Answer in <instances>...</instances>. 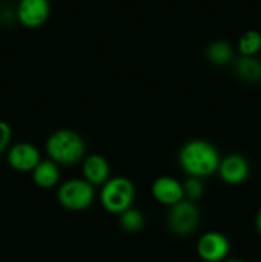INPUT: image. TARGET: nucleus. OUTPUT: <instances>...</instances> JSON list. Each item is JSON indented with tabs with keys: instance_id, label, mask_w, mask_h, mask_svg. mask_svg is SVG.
I'll use <instances>...</instances> for the list:
<instances>
[{
	"instance_id": "1",
	"label": "nucleus",
	"mask_w": 261,
	"mask_h": 262,
	"mask_svg": "<svg viewBox=\"0 0 261 262\" xmlns=\"http://www.w3.org/2000/svg\"><path fill=\"white\" fill-rule=\"evenodd\" d=\"M220 155L209 141L192 140L184 143L178 154V163L188 177L204 179L217 171Z\"/></svg>"
},
{
	"instance_id": "2",
	"label": "nucleus",
	"mask_w": 261,
	"mask_h": 262,
	"mask_svg": "<svg viewBox=\"0 0 261 262\" xmlns=\"http://www.w3.org/2000/svg\"><path fill=\"white\" fill-rule=\"evenodd\" d=\"M49 159L58 165H76L83 159L86 145L79 133L72 129H58L51 133L45 143Z\"/></svg>"
},
{
	"instance_id": "3",
	"label": "nucleus",
	"mask_w": 261,
	"mask_h": 262,
	"mask_svg": "<svg viewBox=\"0 0 261 262\" xmlns=\"http://www.w3.org/2000/svg\"><path fill=\"white\" fill-rule=\"evenodd\" d=\"M100 202L109 214L120 215L132 207L135 201V184L125 177L110 178L104 186H101Z\"/></svg>"
},
{
	"instance_id": "4",
	"label": "nucleus",
	"mask_w": 261,
	"mask_h": 262,
	"mask_svg": "<svg viewBox=\"0 0 261 262\" xmlns=\"http://www.w3.org/2000/svg\"><path fill=\"white\" fill-rule=\"evenodd\" d=\"M95 187L84 179L74 178L61 183L58 188V202L69 211H83L95 201Z\"/></svg>"
},
{
	"instance_id": "5",
	"label": "nucleus",
	"mask_w": 261,
	"mask_h": 262,
	"mask_svg": "<svg viewBox=\"0 0 261 262\" xmlns=\"http://www.w3.org/2000/svg\"><path fill=\"white\" fill-rule=\"evenodd\" d=\"M200 223V211L196 205L188 200H182L169 207L166 224L171 233L179 237H187L197 229Z\"/></svg>"
},
{
	"instance_id": "6",
	"label": "nucleus",
	"mask_w": 261,
	"mask_h": 262,
	"mask_svg": "<svg viewBox=\"0 0 261 262\" xmlns=\"http://www.w3.org/2000/svg\"><path fill=\"white\" fill-rule=\"evenodd\" d=\"M230 245L228 238L220 232H206L199 238L196 245L197 255L206 262H220L229 253Z\"/></svg>"
},
{
	"instance_id": "7",
	"label": "nucleus",
	"mask_w": 261,
	"mask_h": 262,
	"mask_svg": "<svg viewBox=\"0 0 261 262\" xmlns=\"http://www.w3.org/2000/svg\"><path fill=\"white\" fill-rule=\"evenodd\" d=\"M7 161L10 168L19 173L32 171L41 161L40 151L28 142H18L8 150Z\"/></svg>"
},
{
	"instance_id": "8",
	"label": "nucleus",
	"mask_w": 261,
	"mask_h": 262,
	"mask_svg": "<svg viewBox=\"0 0 261 262\" xmlns=\"http://www.w3.org/2000/svg\"><path fill=\"white\" fill-rule=\"evenodd\" d=\"M217 174L224 183L229 186H238L248 178L250 164L242 155L232 154L220 160Z\"/></svg>"
},
{
	"instance_id": "9",
	"label": "nucleus",
	"mask_w": 261,
	"mask_h": 262,
	"mask_svg": "<svg viewBox=\"0 0 261 262\" xmlns=\"http://www.w3.org/2000/svg\"><path fill=\"white\" fill-rule=\"evenodd\" d=\"M151 194L159 204L170 207L184 200L183 184L173 177H159L151 186Z\"/></svg>"
},
{
	"instance_id": "10",
	"label": "nucleus",
	"mask_w": 261,
	"mask_h": 262,
	"mask_svg": "<svg viewBox=\"0 0 261 262\" xmlns=\"http://www.w3.org/2000/svg\"><path fill=\"white\" fill-rule=\"evenodd\" d=\"M50 14L48 0H20L17 9L19 22L28 28L42 26Z\"/></svg>"
},
{
	"instance_id": "11",
	"label": "nucleus",
	"mask_w": 261,
	"mask_h": 262,
	"mask_svg": "<svg viewBox=\"0 0 261 262\" xmlns=\"http://www.w3.org/2000/svg\"><path fill=\"white\" fill-rule=\"evenodd\" d=\"M83 179L94 187L104 186L110 179L109 161L99 154H92L84 158L82 163Z\"/></svg>"
},
{
	"instance_id": "12",
	"label": "nucleus",
	"mask_w": 261,
	"mask_h": 262,
	"mask_svg": "<svg viewBox=\"0 0 261 262\" xmlns=\"http://www.w3.org/2000/svg\"><path fill=\"white\" fill-rule=\"evenodd\" d=\"M32 179L33 183L40 187V188H53L59 183V179H60L59 165L51 161L50 159L41 160L37 164V166L32 170Z\"/></svg>"
},
{
	"instance_id": "13",
	"label": "nucleus",
	"mask_w": 261,
	"mask_h": 262,
	"mask_svg": "<svg viewBox=\"0 0 261 262\" xmlns=\"http://www.w3.org/2000/svg\"><path fill=\"white\" fill-rule=\"evenodd\" d=\"M235 72L241 79L250 83L261 81V61L256 56H241L235 60Z\"/></svg>"
},
{
	"instance_id": "14",
	"label": "nucleus",
	"mask_w": 261,
	"mask_h": 262,
	"mask_svg": "<svg viewBox=\"0 0 261 262\" xmlns=\"http://www.w3.org/2000/svg\"><path fill=\"white\" fill-rule=\"evenodd\" d=\"M206 58L214 66H227L234 58V51L227 41H214L206 48Z\"/></svg>"
},
{
	"instance_id": "15",
	"label": "nucleus",
	"mask_w": 261,
	"mask_h": 262,
	"mask_svg": "<svg viewBox=\"0 0 261 262\" xmlns=\"http://www.w3.org/2000/svg\"><path fill=\"white\" fill-rule=\"evenodd\" d=\"M261 50V33L255 30H248L238 40V51L241 56H256Z\"/></svg>"
},
{
	"instance_id": "16",
	"label": "nucleus",
	"mask_w": 261,
	"mask_h": 262,
	"mask_svg": "<svg viewBox=\"0 0 261 262\" xmlns=\"http://www.w3.org/2000/svg\"><path fill=\"white\" fill-rule=\"evenodd\" d=\"M119 224L123 230L128 233H136L141 230L145 224V217L140 210L129 207L119 215Z\"/></svg>"
},
{
	"instance_id": "17",
	"label": "nucleus",
	"mask_w": 261,
	"mask_h": 262,
	"mask_svg": "<svg viewBox=\"0 0 261 262\" xmlns=\"http://www.w3.org/2000/svg\"><path fill=\"white\" fill-rule=\"evenodd\" d=\"M183 184V192H184V199L188 201H197L202 197L205 191V187L202 184V181L200 178H194V177H188L184 181Z\"/></svg>"
},
{
	"instance_id": "18",
	"label": "nucleus",
	"mask_w": 261,
	"mask_h": 262,
	"mask_svg": "<svg viewBox=\"0 0 261 262\" xmlns=\"http://www.w3.org/2000/svg\"><path fill=\"white\" fill-rule=\"evenodd\" d=\"M12 128L4 120H0V154L5 152L8 150L12 141Z\"/></svg>"
},
{
	"instance_id": "19",
	"label": "nucleus",
	"mask_w": 261,
	"mask_h": 262,
	"mask_svg": "<svg viewBox=\"0 0 261 262\" xmlns=\"http://www.w3.org/2000/svg\"><path fill=\"white\" fill-rule=\"evenodd\" d=\"M256 228H257V232L261 235V207L258 209L257 215H256Z\"/></svg>"
},
{
	"instance_id": "20",
	"label": "nucleus",
	"mask_w": 261,
	"mask_h": 262,
	"mask_svg": "<svg viewBox=\"0 0 261 262\" xmlns=\"http://www.w3.org/2000/svg\"><path fill=\"white\" fill-rule=\"evenodd\" d=\"M224 262H245V261L238 260V258H232V260H227V261H224Z\"/></svg>"
}]
</instances>
